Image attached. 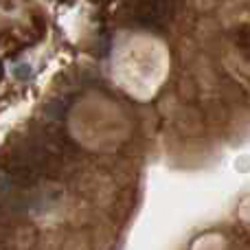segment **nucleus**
I'll list each match as a JSON object with an SVG mask.
<instances>
[{
  "label": "nucleus",
  "mask_w": 250,
  "mask_h": 250,
  "mask_svg": "<svg viewBox=\"0 0 250 250\" xmlns=\"http://www.w3.org/2000/svg\"><path fill=\"white\" fill-rule=\"evenodd\" d=\"M31 75H33V70H31L29 64H20L16 68V77L18 79H31Z\"/></svg>",
  "instance_id": "obj_1"
}]
</instances>
